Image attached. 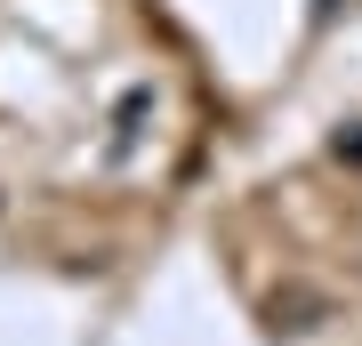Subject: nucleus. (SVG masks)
Here are the masks:
<instances>
[{
	"mask_svg": "<svg viewBox=\"0 0 362 346\" xmlns=\"http://www.w3.org/2000/svg\"><path fill=\"white\" fill-rule=\"evenodd\" d=\"M145 121H153V89H121V105H113V145H105V161H129L137 145H145Z\"/></svg>",
	"mask_w": 362,
	"mask_h": 346,
	"instance_id": "1",
	"label": "nucleus"
},
{
	"mask_svg": "<svg viewBox=\"0 0 362 346\" xmlns=\"http://www.w3.org/2000/svg\"><path fill=\"white\" fill-rule=\"evenodd\" d=\"M330 154H338V161H362V121L338 129V137H330Z\"/></svg>",
	"mask_w": 362,
	"mask_h": 346,
	"instance_id": "2",
	"label": "nucleus"
}]
</instances>
